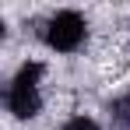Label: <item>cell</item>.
<instances>
[{
	"label": "cell",
	"mask_w": 130,
	"mask_h": 130,
	"mask_svg": "<svg viewBox=\"0 0 130 130\" xmlns=\"http://www.w3.org/2000/svg\"><path fill=\"white\" fill-rule=\"evenodd\" d=\"M109 120L116 130H130V95H120L109 102Z\"/></svg>",
	"instance_id": "obj_3"
},
{
	"label": "cell",
	"mask_w": 130,
	"mask_h": 130,
	"mask_svg": "<svg viewBox=\"0 0 130 130\" xmlns=\"http://www.w3.org/2000/svg\"><path fill=\"white\" fill-rule=\"evenodd\" d=\"M60 130H99V123H95L91 116H70Z\"/></svg>",
	"instance_id": "obj_4"
},
{
	"label": "cell",
	"mask_w": 130,
	"mask_h": 130,
	"mask_svg": "<svg viewBox=\"0 0 130 130\" xmlns=\"http://www.w3.org/2000/svg\"><path fill=\"white\" fill-rule=\"evenodd\" d=\"M42 74H46L42 63L28 60V63H21L18 74L11 77V85H7V112H11L14 120H32V116H39V109H42V95H39Z\"/></svg>",
	"instance_id": "obj_1"
},
{
	"label": "cell",
	"mask_w": 130,
	"mask_h": 130,
	"mask_svg": "<svg viewBox=\"0 0 130 130\" xmlns=\"http://www.w3.org/2000/svg\"><path fill=\"white\" fill-rule=\"evenodd\" d=\"M42 39L49 49H56V53H74V49H81L88 39V21L77 14V11H56L42 28Z\"/></svg>",
	"instance_id": "obj_2"
}]
</instances>
